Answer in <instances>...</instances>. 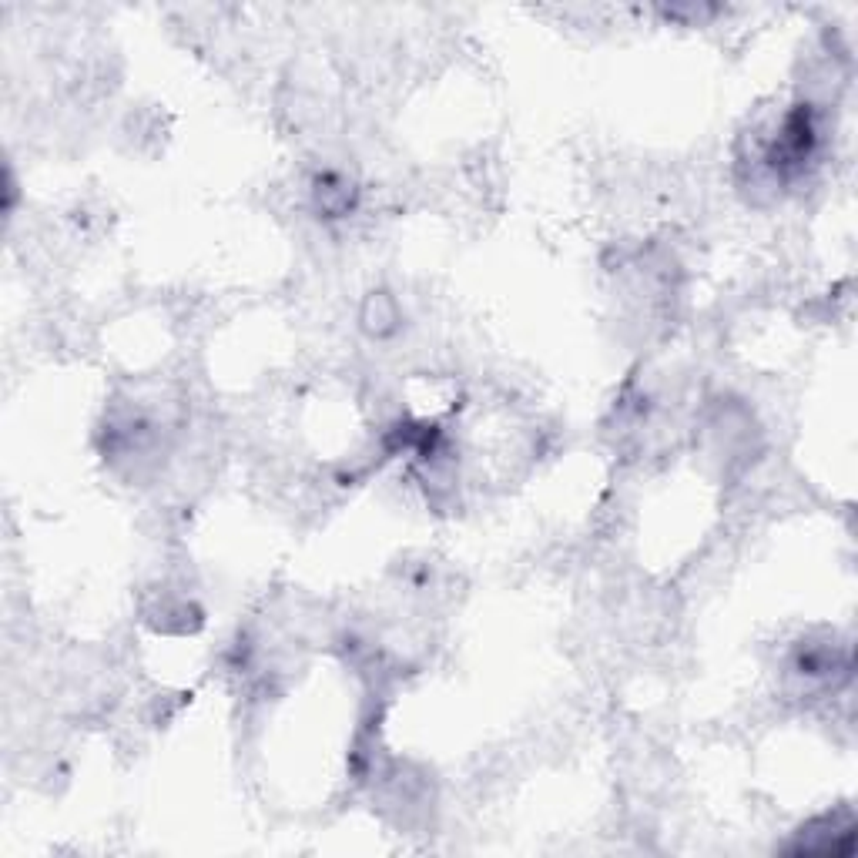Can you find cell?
<instances>
[{"label":"cell","mask_w":858,"mask_h":858,"mask_svg":"<svg viewBox=\"0 0 858 858\" xmlns=\"http://www.w3.org/2000/svg\"><path fill=\"white\" fill-rule=\"evenodd\" d=\"M316 205L326 218H342L352 212V185L339 175H322L316 181Z\"/></svg>","instance_id":"cell-1"},{"label":"cell","mask_w":858,"mask_h":858,"mask_svg":"<svg viewBox=\"0 0 858 858\" xmlns=\"http://www.w3.org/2000/svg\"><path fill=\"white\" fill-rule=\"evenodd\" d=\"M399 322V312H396V302L389 299L386 292H379L369 299L366 312H362V326H366L373 336H386V332H393Z\"/></svg>","instance_id":"cell-2"}]
</instances>
